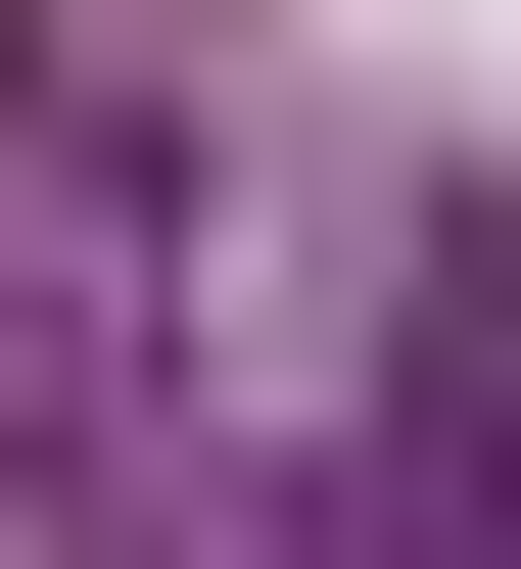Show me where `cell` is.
Segmentation results:
<instances>
[{
    "mask_svg": "<svg viewBox=\"0 0 521 569\" xmlns=\"http://www.w3.org/2000/svg\"><path fill=\"white\" fill-rule=\"evenodd\" d=\"M0 569H521V142H284L190 284L0 142Z\"/></svg>",
    "mask_w": 521,
    "mask_h": 569,
    "instance_id": "6da1fadb",
    "label": "cell"
},
{
    "mask_svg": "<svg viewBox=\"0 0 521 569\" xmlns=\"http://www.w3.org/2000/svg\"><path fill=\"white\" fill-rule=\"evenodd\" d=\"M190 96H284V0H0V142H190Z\"/></svg>",
    "mask_w": 521,
    "mask_h": 569,
    "instance_id": "7a4b0ae2",
    "label": "cell"
}]
</instances>
